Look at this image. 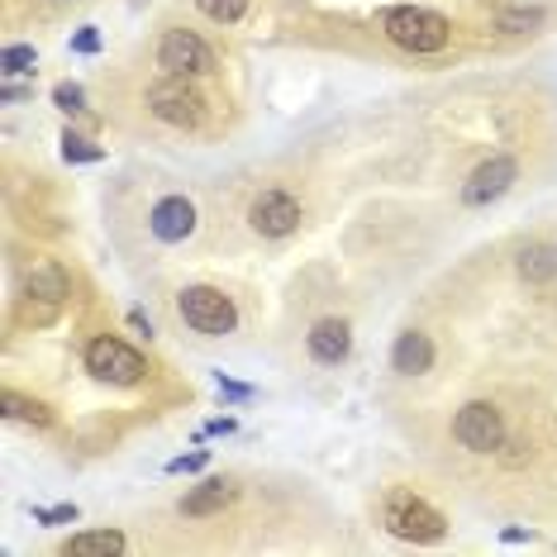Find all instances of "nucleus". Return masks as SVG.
I'll list each match as a JSON object with an SVG mask.
<instances>
[{
    "label": "nucleus",
    "mask_w": 557,
    "mask_h": 557,
    "mask_svg": "<svg viewBox=\"0 0 557 557\" xmlns=\"http://www.w3.org/2000/svg\"><path fill=\"white\" fill-rule=\"evenodd\" d=\"M376 24H382V34L391 44L414 58L443 53V48L453 44V20L429 5H386L382 15H376Z\"/></svg>",
    "instance_id": "nucleus-1"
},
{
    "label": "nucleus",
    "mask_w": 557,
    "mask_h": 557,
    "mask_svg": "<svg viewBox=\"0 0 557 557\" xmlns=\"http://www.w3.org/2000/svg\"><path fill=\"white\" fill-rule=\"evenodd\" d=\"M176 314H182V324L191 329L200 338H224L238 329V306L230 296H224L220 286H186L176 290Z\"/></svg>",
    "instance_id": "nucleus-2"
},
{
    "label": "nucleus",
    "mask_w": 557,
    "mask_h": 557,
    "mask_svg": "<svg viewBox=\"0 0 557 557\" xmlns=\"http://www.w3.org/2000/svg\"><path fill=\"white\" fill-rule=\"evenodd\" d=\"M382 524L405 543H438L443 534H448L443 510H434V505H429L424 496H414V491H391V496L382 500Z\"/></svg>",
    "instance_id": "nucleus-3"
},
{
    "label": "nucleus",
    "mask_w": 557,
    "mask_h": 557,
    "mask_svg": "<svg viewBox=\"0 0 557 557\" xmlns=\"http://www.w3.org/2000/svg\"><path fill=\"white\" fill-rule=\"evenodd\" d=\"M153 58L168 77H186V82H200V77H214V72H220L214 48L200 39L196 29H182V24H176V29H162Z\"/></svg>",
    "instance_id": "nucleus-4"
},
{
    "label": "nucleus",
    "mask_w": 557,
    "mask_h": 557,
    "mask_svg": "<svg viewBox=\"0 0 557 557\" xmlns=\"http://www.w3.org/2000/svg\"><path fill=\"white\" fill-rule=\"evenodd\" d=\"M148 110L162 120V124H172V129H200L210 115V106H206V96L196 91V82H186V77H162L148 86Z\"/></svg>",
    "instance_id": "nucleus-5"
},
{
    "label": "nucleus",
    "mask_w": 557,
    "mask_h": 557,
    "mask_svg": "<svg viewBox=\"0 0 557 557\" xmlns=\"http://www.w3.org/2000/svg\"><path fill=\"white\" fill-rule=\"evenodd\" d=\"M82 362H86V372H91L96 382H110V386H138L144 382V372H148L144 352L129 348L115 334H96L91 344H86Z\"/></svg>",
    "instance_id": "nucleus-6"
},
{
    "label": "nucleus",
    "mask_w": 557,
    "mask_h": 557,
    "mask_svg": "<svg viewBox=\"0 0 557 557\" xmlns=\"http://www.w3.org/2000/svg\"><path fill=\"white\" fill-rule=\"evenodd\" d=\"M300 220H306V206H300V196L286 191V186H268V191H258L248 206V230L258 238H290L300 230Z\"/></svg>",
    "instance_id": "nucleus-7"
},
{
    "label": "nucleus",
    "mask_w": 557,
    "mask_h": 557,
    "mask_svg": "<svg viewBox=\"0 0 557 557\" xmlns=\"http://www.w3.org/2000/svg\"><path fill=\"white\" fill-rule=\"evenodd\" d=\"M453 438H458V448L467 453H500L505 448V414L500 405L491 400H467L458 414H453Z\"/></svg>",
    "instance_id": "nucleus-8"
},
{
    "label": "nucleus",
    "mask_w": 557,
    "mask_h": 557,
    "mask_svg": "<svg viewBox=\"0 0 557 557\" xmlns=\"http://www.w3.org/2000/svg\"><path fill=\"white\" fill-rule=\"evenodd\" d=\"M515 182H519V162H515V158H505V153L486 158V162H481V168L462 182V206H467V210L496 206V200H500L505 191H510Z\"/></svg>",
    "instance_id": "nucleus-9"
},
{
    "label": "nucleus",
    "mask_w": 557,
    "mask_h": 557,
    "mask_svg": "<svg viewBox=\"0 0 557 557\" xmlns=\"http://www.w3.org/2000/svg\"><path fill=\"white\" fill-rule=\"evenodd\" d=\"M148 234H153L158 244H186V238L196 234V206L186 196L153 200V210H148Z\"/></svg>",
    "instance_id": "nucleus-10"
},
{
    "label": "nucleus",
    "mask_w": 557,
    "mask_h": 557,
    "mask_svg": "<svg viewBox=\"0 0 557 557\" xmlns=\"http://www.w3.org/2000/svg\"><path fill=\"white\" fill-rule=\"evenodd\" d=\"M306 348H310V358L320 362V367L348 362V352H352V324L348 320H320L306 334Z\"/></svg>",
    "instance_id": "nucleus-11"
},
{
    "label": "nucleus",
    "mask_w": 557,
    "mask_h": 557,
    "mask_svg": "<svg viewBox=\"0 0 557 557\" xmlns=\"http://www.w3.org/2000/svg\"><path fill=\"white\" fill-rule=\"evenodd\" d=\"M434 367V338L420 334V329H405L396 338V348H391V372L400 376H420Z\"/></svg>",
    "instance_id": "nucleus-12"
},
{
    "label": "nucleus",
    "mask_w": 557,
    "mask_h": 557,
    "mask_svg": "<svg viewBox=\"0 0 557 557\" xmlns=\"http://www.w3.org/2000/svg\"><path fill=\"white\" fill-rule=\"evenodd\" d=\"M230 500H234V486H230V481L210 476V481H200L196 491H186V496H182V515H186V519H210V515H220Z\"/></svg>",
    "instance_id": "nucleus-13"
},
{
    "label": "nucleus",
    "mask_w": 557,
    "mask_h": 557,
    "mask_svg": "<svg viewBox=\"0 0 557 557\" xmlns=\"http://www.w3.org/2000/svg\"><path fill=\"white\" fill-rule=\"evenodd\" d=\"M67 557H115L124 553V534L120 529H86V534H72L62 543Z\"/></svg>",
    "instance_id": "nucleus-14"
},
{
    "label": "nucleus",
    "mask_w": 557,
    "mask_h": 557,
    "mask_svg": "<svg viewBox=\"0 0 557 557\" xmlns=\"http://www.w3.org/2000/svg\"><path fill=\"white\" fill-rule=\"evenodd\" d=\"M24 290L29 296H39V300H67V290H72V282H67V272L58 268V262H39L29 276H24Z\"/></svg>",
    "instance_id": "nucleus-15"
},
{
    "label": "nucleus",
    "mask_w": 557,
    "mask_h": 557,
    "mask_svg": "<svg viewBox=\"0 0 557 557\" xmlns=\"http://www.w3.org/2000/svg\"><path fill=\"white\" fill-rule=\"evenodd\" d=\"M519 276H524V282H534V286H548L557 276V248L529 244L524 252H519Z\"/></svg>",
    "instance_id": "nucleus-16"
},
{
    "label": "nucleus",
    "mask_w": 557,
    "mask_h": 557,
    "mask_svg": "<svg viewBox=\"0 0 557 557\" xmlns=\"http://www.w3.org/2000/svg\"><path fill=\"white\" fill-rule=\"evenodd\" d=\"M5 420H20V424H48L53 414H48V405L44 400H29V396H20V391H5Z\"/></svg>",
    "instance_id": "nucleus-17"
},
{
    "label": "nucleus",
    "mask_w": 557,
    "mask_h": 557,
    "mask_svg": "<svg viewBox=\"0 0 557 557\" xmlns=\"http://www.w3.org/2000/svg\"><path fill=\"white\" fill-rule=\"evenodd\" d=\"M34 62H39L34 44H5V48H0V77H20V72H34Z\"/></svg>",
    "instance_id": "nucleus-18"
},
{
    "label": "nucleus",
    "mask_w": 557,
    "mask_h": 557,
    "mask_svg": "<svg viewBox=\"0 0 557 557\" xmlns=\"http://www.w3.org/2000/svg\"><path fill=\"white\" fill-rule=\"evenodd\" d=\"M196 10L210 24H238L248 15V0H196Z\"/></svg>",
    "instance_id": "nucleus-19"
},
{
    "label": "nucleus",
    "mask_w": 557,
    "mask_h": 557,
    "mask_svg": "<svg viewBox=\"0 0 557 557\" xmlns=\"http://www.w3.org/2000/svg\"><path fill=\"white\" fill-rule=\"evenodd\" d=\"M62 158H67V162H100L106 153H100L91 138H82V134L67 129V134H62Z\"/></svg>",
    "instance_id": "nucleus-20"
},
{
    "label": "nucleus",
    "mask_w": 557,
    "mask_h": 557,
    "mask_svg": "<svg viewBox=\"0 0 557 557\" xmlns=\"http://www.w3.org/2000/svg\"><path fill=\"white\" fill-rule=\"evenodd\" d=\"M53 106L62 110V115H82V110H86V91L77 82H58L53 86Z\"/></svg>",
    "instance_id": "nucleus-21"
},
{
    "label": "nucleus",
    "mask_w": 557,
    "mask_h": 557,
    "mask_svg": "<svg viewBox=\"0 0 557 557\" xmlns=\"http://www.w3.org/2000/svg\"><path fill=\"white\" fill-rule=\"evenodd\" d=\"M534 24H543V10H505L500 15V29H510V34H524Z\"/></svg>",
    "instance_id": "nucleus-22"
},
{
    "label": "nucleus",
    "mask_w": 557,
    "mask_h": 557,
    "mask_svg": "<svg viewBox=\"0 0 557 557\" xmlns=\"http://www.w3.org/2000/svg\"><path fill=\"white\" fill-rule=\"evenodd\" d=\"M34 519H44V524H77V505H53V510L34 505Z\"/></svg>",
    "instance_id": "nucleus-23"
},
{
    "label": "nucleus",
    "mask_w": 557,
    "mask_h": 557,
    "mask_svg": "<svg viewBox=\"0 0 557 557\" xmlns=\"http://www.w3.org/2000/svg\"><path fill=\"white\" fill-rule=\"evenodd\" d=\"M200 467H206V453H191V458H172V462H168V472H172V476H182V472H200Z\"/></svg>",
    "instance_id": "nucleus-24"
},
{
    "label": "nucleus",
    "mask_w": 557,
    "mask_h": 557,
    "mask_svg": "<svg viewBox=\"0 0 557 557\" xmlns=\"http://www.w3.org/2000/svg\"><path fill=\"white\" fill-rule=\"evenodd\" d=\"M214 382H220V391H224V396H230V400H248L252 396V386H238V382H230V376H214Z\"/></svg>",
    "instance_id": "nucleus-25"
},
{
    "label": "nucleus",
    "mask_w": 557,
    "mask_h": 557,
    "mask_svg": "<svg viewBox=\"0 0 557 557\" xmlns=\"http://www.w3.org/2000/svg\"><path fill=\"white\" fill-rule=\"evenodd\" d=\"M72 48H77V53H96V48H100V34H96V29H82L77 39H72Z\"/></svg>",
    "instance_id": "nucleus-26"
},
{
    "label": "nucleus",
    "mask_w": 557,
    "mask_h": 557,
    "mask_svg": "<svg viewBox=\"0 0 557 557\" xmlns=\"http://www.w3.org/2000/svg\"><path fill=\"white\" fill-rule=\"evenodd\" d=\"M129 324H134V329H138V334H144V338H153V324H148V320H144V310H134V314H129Z\"/></svg>",
    "instance_id": "nucleus-27"
},
{
    "label": "nucleus",
    "mask_w": 557,
    "mask_h": 557,
    "mask_svg": "<svg viewBox=\"0 0 557 557\" xmlns=\"http://www.w3.org/2000/svg\"><path fill=\"white\" fill-rule=\"evenodd\" d=\"M206 434H234V420H210Z\"/></svg>",
    "instance_id": "nucleus-28"
}]
</instances>
